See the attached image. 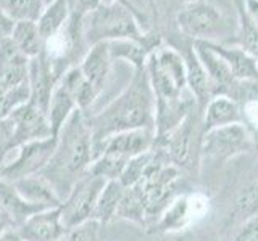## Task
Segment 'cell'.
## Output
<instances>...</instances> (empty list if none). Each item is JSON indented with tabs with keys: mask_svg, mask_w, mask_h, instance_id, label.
<instances>
[{
	"mask_svg": "<svg viewBox=\"0 0 258 241\" xmlns=\"http://www.w3.org/2000/svg\"><path fill=\"white\" fill-rule=\"evenodd\" d=\"M145 69L155 93L157 104L181 101L187 79H185V63L179 52L171 47H158L149 56Z\"/></svg>",
	"mask_w": 258,
	"mask_h": 241,
	"instance_id": "4",
	"label": "cell"
},
{
	"mask_svg": "<svg viewBox=\"0 0 258 241\" xmlns=\"http://www.w3.org/2000/svg\"><path fill=\"white\" fill-rule=\"evenodd\" d=\"M184 63H185V79H187V85L190 88L192 95L196 96V101L202 108H205L208 101L213 98L212 95V87H210V80L207 76V71L204 64L199 60V55L196 48L192 47L182 55Z\"/></svg>",
	"mask_w": 258,
	"mask_h": 241,
	"instance_id": "18",
	"label": "cell"
},
{
	"mask_svg": "<svg viewBox=\"0 0 258 241\" xmlns=\"http://www.w3.org/2000/svg\"><path fill=\"white\" fill-rule=\"evenodd\" d=\"M234 241H258V214L244 222Z\"/></svg>",
	"mask_w": 258,
	"mask_h": 241,
	"instance_id": "31",
	"label": "cell"
},
{
	"mask_svg": "<svg viewBox=\"0 0 258 241\" xmlns=\"http://www.w3.org/2000/svg\"><path fill=\"white\" fill-rule=\"evenodd\" d=\"M13 26H15V20L10 18L4 10H0V40L8 39L12 36Z\"/></svg>",
	"mask_w": 258,
	"mask_h": 241,
	"instance_id": "33",
	"label": "cell"
},
{
	"mask_svg": "<svg viewBox=\"0 0 258 241\" xmlns=\"http://www.w3.org/2000/svg\"><path fill=\"white\" fill-rule=\"evenodd\" d=\"M60 84L70 92L73 100L76 101L78 109L83 112H86L94 104V101L99 98V92L86 79L79 66H73L64 72L60 79Z\"/></svg>",
	"mask_w": 258,
	"mask_h": 241,
	"instance_id": "21",
	"label": "cell"
},
{
	"mask_svg": "<svg viewBox=\"0 0 258 241\" xmlns=\"http://www.w3.org/2000/svg\"><path fill=\"white\" fill-rule=\"evenodd\" d=\"M94 161L92 132L86 112L76 109L56 135V147L40 175L63 201Z\"/></svg>",
	"mask_w": 258,
	"mask_h": 241,
	"instance_id": "2",
	"label": "cell"
},
{
	"mask_svg": "<svg viewBox=\"0 0 258 241\" xmlns=\"http://www.w3.org/2000/svg\"><path fill=\"white\" fill-rule=\"evenodd\" d=\"M18 231L26 241H58L68 233L61 222L60 207L36 212L20 225Z\"/></svg>",
	"mask_w": 258,
	"mask_h": 241,
	"instance_id": "13",
	"label": "cell"
},
{
	"mask_svg": "<svg viewBox=\"0 0 258 241\" xmlns=\"http://www.w3.org/2000/svg\"><path fill=\"white\" fill-rule=\"evenodd\" d=\"M129 2H131V0H129ZM145 2H147L152 8H155V2H153V0H145Z\"/></svg>",
	"mask_w": 258,
	"mask_h": 241,
	"instance_id": "40",
	"label": "cell"
},
{
	"mask_svg": "<svg viewBox=\"0 0 258 241\" xmlns=\"http://www.w3.org/2000/svg\"><path fill=\"white\" fill-rule=\"evenodd\" d=\"M111 63L113 58L110 55L108 42H100L89 47L83 61L79 63V68L83 71V74L94 85L99 95L103 92L105 85H107V80L111 71Z\"/></svg>",
	"mask_w": 258,
	"mask_h": 241,
	"instance_id": "15",
	"label": "cell"
},
{
	"mask_svg": "<svg viewBox=\"0 0 258 241\" xmlns=\"http://www.w3.org/2000/svg\"><path fill=\"white\" fill-rule=\"evenodd\" d=\"M56 147V137H48L44 140L24 143L16 148V156L2 166L0 179L7 182H18L26 177L42 172V169L50 161Z\"/></svg>",
	"mask_w": 258,
	"mask_h": 241,
	"instance_id": "7",
	"label": "cell"
},
{
	"mask_svg": "<svg viewBox=\"0 0 258 241\" xmlns=\"http://www.w3.org/2000/svg\"><path fill=\"white\" fill-rule=\"evenodd\" d=\"M153 145H155V131H150V129H134V131L119 132L94 147V159L100 155H110L129 163L133 158L150 151Z\"/></svg>",
	"mask_w": 258,
	"mask_h": 241,
	"instance_id": "9",
	"label": "cell"
},
{
	"mask_svg": "<svg viewBox=\"0 0 258 241\" xmlns=\"http://www.w3.org/2000/svg\"><path fill=\"white\" fill-rule=\"evenodd\" d=\"M13 187L20 193L23 199H26L28 203L39 206L42 209L60 207L61 204V199L56 195L53 187L40 174L26 177V179H21L18 182H13Z\"/></svg>",
	"mask_w": 258,
	"mask_h": 241,
	"instance_id": "17",
	"label": "cell"
},
{
	"mask_svg": "<svg viewBox=\"0 0 258 241\" xmlns=\"http://www.w3.org/2000/svg\"><path fill=\"white\" fill-rule=\"evenodd\" d=\"M103 223L99 220L91 219L81 225H76L75 228L68 230L67 241H99L100 239V227Z\"/></svg>",
	"mask_w": 258,
	"mask_h": 241,
	"instance_id": "30",
	"label": "cell"
},
{
	"mask_svg": "<svg viewBox=\"0 0 258 241\" xmlns=\"http://www.w3.org/2000/svg\"><path fill=\"white\" fill-rule=\"evenodd\" d=\"M0 206H2L5 214L8 215V219L12 220L13 227H20L31 215H34L39 211H44L42 207L34 206L28 203L26 199H23L20 193L13 187V183L4 179H0Z\"/></svg>",
	"mask_w": 258,
	"mask_h": 241,
	"instance_id": "19",
	"label": "cell"
},
{
	"mask_svg": "<svg viewBox=\"0 0 258 241\" xmlns=\"http://www.w3.org/2000/svg\"><path fill=\"white\" fill-rule=\"evenodd\" d=\"M44 2H45V5H47L48 2H52V0H44Z\"/></svg>",
	"mask_w": 258,
	"mask_h": 241,
	"instance_id": "42",
	"label": "cell"
},
{
	"mask_svg": "<svg viewBox=\"0 0 258 241\" xmlns=\"http://www.w3.org/2000/svg\"><path fill=\"white\" fill-rule=\"evenodd\" d=\"M237 39L239 47L250 53L258 61V24L250 20V16L244 10V4L237 7Z\"/></svg>",
	"mask_w": 258,
	"mask_h": 241,
	"instance_id": "25",
	"label": "cell"
},
{
	"mask_svg": "<svg viewBox=\"0 0 258 241\" xmlns=\"http://www.w3.org/2000/svg\"><path fill=\"white\" fill-rule=\"evenodd\" d=\"M185 4H192V2H197V0H184Z\"/></svg>",
	"mask_w": 258,
	"mask_h": 241,
	"instance_id": "41",
	"label": "cell"
},
{
	"mask_svg": "<svg viewBox=\"0 0 258 241\" xmlns=\"http://www.w3.org/2000/svg\"><path fill=\"white\" fill-rule=\"evenodd\" d=\"M10 39L13 40V44L20 48V52L24 56H28L29 60L39 56L45 48V40L39 31L37 21L34 20L15 21Z\"/></svg>",
	"mask_w": 258,
	"mask_h": 241,
	"instance_id": "22",
	"label": "cell"
},
{
	"mask_svg": "<svg viewBox=\"0 0 258 241\" xmlns=\"http://www.w3.org/2000/svg\"><path fill=\"white\" fill-rule=\"evenodd\" d=\"M252 148V135L244 124L213 129L202 137V151L212 161H224Z\"/></svg>",
	"mask_w": 258,
	"mask_h": 241,
	"instance_id": "8",
	"label": "cell"
},
{
	"mask_svg": "<svg viewBox=\"0 0 258 241\" xmlns=\"http://www.w3.org/2000/svg\"><path fill=\"white\" fill-rule=\"evenodd\" d=\"M244 10L250 16V20L258 24V0H242Z\"/></svg>",
	"mask_w": 258,
	"mask_h": 241,
	"instance_id": "34",
	"label": "cell"
},
{
	"mask_svg": "<svg viewBox=\"0 0 258 241\" xmlns=\"http://www.w3.org/2000/svg\"><path fill=\"white\" fill-rule=\"evenodd\" d=\"M10 227H12V225L8 223V222H5V220H0V236H2L4 233H5L8 228H10Z\"/></svg>",
	"mask_w": 258,
	"mask_h": 241,
	"instance_id": "38",
	"label": "cell"
},
{
	"mask_svg": "<svg viewBox=\"0 0 258 241\" xmlns=\"http://www.w3.org/2000/svg\"><path fill=\"white\" fill-rule=\"evenodd\" d=\"M100 4H102V0H70L71 15L84 18L89 12L95 10Z\"/></svg>",
	"mask_w": 258,
	"mask_h": 241,
	"instance_id": "32",
	"label": "cell"
},
{
	"mask_svg": "<svg viewBox=\"0 0 258 241\" xmlns=\"http://www.w3.org/2000/svg\"><path fill=\"white\" fill-rule=\"evenodd\" d=\"M107 182L108 180L102 179V177L86 172L75 183V187L71 188L68 196L60 204L61 222L67 227V230L75 228L76 225H81L92 219L97 199H99Z\"/></svg>",
	"mask_w": 258,
	"mask_h": 241,
	"instance_id": "5",
	"label": "cell"
},
{
	"mask_svg": "<svg viewBox=\"0 0 258 241\" xmlns=\"http://www.w3.org/2000/svg\"><path fill=\"white\" fill-rule=\"evenodd\" d=\"M190 201L187 196H181L173 201L166 212L161 215L158 228L161 231H176L181 230L190 219Z\"/></svg>",
	"mask_w": 258,
	"mask_h": 241,
	"instance_id": "26",
	"label": "cell"
},
{
	"mask_svg": "<svg viewBox=\"0 0 258 241\" xmlns=\"http://www.w3.org/2000/svg\"><path fill=\"white\" fill-rule=\"evenodd\" d=\"M232 124H244V116H242L239 103L224 95L213 96L205 106L204 134Z\"/></svg>",
	"mask_w": 258,
	"mask_h": 241,
	"instance_id": "16",
	"label": "cell"
},
{
	"mask_svg": "<svg viewBox=\"0 0 258 241\" xmlns=\"http://www.w3.org/2000/svg\"><path fill=\"white\" fill-rule=\"evenodd\" d=\"M194 48H196L199 60L202 61V64H204V68L207 71L210 87H212V95L213 96L224 95L236 101L237 88L240 82L232 76L228 64L223 61L220 55L215 53L212 48L208 47L207 42L196 40V42H194Z\"/></svg>",
	"mask_w": 258,
	"mask_h": 241,
	"instance_id": "11",
	"label": "cell"
},
{
	"mask_svg": "<svg viewBox=\"0 0 258 241\" xmlns=\"http://www.w3.org/2000/svg\"><path fill=\"white\" fill-rule=\"evenodd\" d=\"M152 158H153V148L150 151H147V153H144V155H139V156L133 158L126 164L123 174H121V177H119V182L123 183L126 188L134 187V185L144 177V174H145V171H147V167L150 164Z\"/></svg>",
	"mask_w": 258,
	"mask_h": 241,
	"instance_id": "28",
	"label": "cell"
},
{
	"mask_svg": "<svg viewBox=\"0 0 258 241\" xmlns=\"http://www.w3.org/2000/svg\"><path fill=\"white\" fill-rule=\"evenodd\" d=\"M234 214L244 219V222L258 214V182L250 183L247 188L240 191L234 206Z\"/></svg>",
	"mask_w": 258,
	"mask_h": 241,
	"instance_id": "29",
	"label": "cell"
},
{
	"mask_svg": "<svg viewBox=\"0 0 258 241\" xmlns=\"http://www.w3.org/2000/svg\"><path fill=\"white\" fill-rule=\"evenodd\" d=\"M177 26L184 36L202 42H216L220 34H224L226 20L215 5L205 0L185 4L177 15Z\"/></svg>",
	"mask_w": 258,
	"mask_h": 241,
	"instance_id": "6",
	"label": "cell"
},
{
	"mask_svg": "<svg viewBox=\"0 0 258 241\" xmlns=\"http://www.w3.org/2000/svg\"><path fill=\"white\" fill-rule=\"evenodd\" d=\"M142 16L123 4H100L83 18V36L87 47L119 39H144Z\"/></svg>",
	"mask_w": 258,
	"mask_h": 241,
	"instance_id": "3",
	"label": "cell"
},
{
	"mask_svg": "<svg viewBox=\"0 0 258 241\" xmlns=\"http://www.w3.org/2000/svg\"><path fill=\"white\" fill-rule=\"evenodd\" d=\"M124 191H126V187L119 180H108L105 183L100 196L97 199L92 219L99 220L100 223L110 222L119 211Z\"/></svg>",
	"mask_w": 258,
	"mask_h": 241,
	"instance_id": "24",
	"label": "cell"
},
{
	"mask_svg": "<svg viewBox=\"0 0 258 241\" xmlns=\"http://www.w3.org/2000/svg\"><path fill=\"white\" fill-rule=\"evenodd\" d=\"M250 135H252V148H255L256 153H258V129H255V131H250Z\"/></svg>",
	"mask_w": 258,
	"mask_h": 241,
	"instance_id": "36",
	"label": "cell"
},
{
	"mask_svg": "<svg viewBox=\"0 0 258 241\" xmlns=\"http://www.w3.org/2000/svg\"><path fill=\"white\" fill-rule=\"evenodd\" d=\"M155 112L157 100L147 69H134L129 84L116 98H113L95 114H86L92 132L94 147L119 132L134 131V129L155 131Z\"/></svg>",
	"mask_w": 258,
	"mask_h": 241,
	"instance_id": "1",
	"label": "cell"
},
{
	"mask_svg": "<svg viewBox=\"0 0 258 241\" xmlns=\"http://www.w3.org/2000/svg\"><path fill=\"white\" fill-rule=\"evenodd\" d=\"M0 174H2V164H0Z\"/></svg>",
	"mask_w": 258,
	"mask_h": 241,
	"instance_id": "43",
	"label": "cell"
},
{
	"mask_svg": "<svg viewBox=\"0 0 258 241\" xmlns=\"http://www.w3.org/2000/svg\"><path fill=\"white\" fill-rule=\"evenodd\" d=\"M29 61L10 37L0 40V95L29 82Z\"/></svg>",
	"mask_w": 258,
	"mask_h": 241,
	"instance_id": "12",
	"label": "cell"
},
{
	"mask_svg": "<svg viewBox=\"0 0 258 241\" xmlns=\"http://www.w3.org/2000/svg\"><path fill=\"white\" fill-rule=\"evenodd\" d=\"M76 109H78L76 101L73 100V96L70 95L67 88L58 82L52 93L50 103H48V108H47V117H48V123H50L53 137L60 134L64 123H67L70 116Z\"/></svg>",
	"mask_w": 258,
	"mask_h": 241,
	"instance_id": "23",
	"label": "cell"
},
{
	"mask_svg": "<svg viewBox=\"0 0 258 241\" xmlns=\"http://www.w3.org/2000/svg\"><path fill=\"white\" fill-rule=\"evenodd\" d=\"M70 18V0H52V2H48L37 18V26L45 42L53 39L55 36H58L67 28Z\"/></svg>",
	"mask_w": 258,
	"mask_h": 241,
	"instance_id": "20",
	"label": "cell"
},
{
	"mask_svg": "<svg viewBox=\"0 0 258 241\" xmlns=\"http://www.w3.org/2000/svg\"><path fill=\"white\" fill-rule=\"evenodd\" d=\"M45 7L44 0H0V10H4L15 21L34 20L40 16Z\"/></svg>",
	"mask_w": 258,
	"mask_h": 241,
	"instance_id": "27",
	"label": "cell"
},
{
	"mask_svg": "<svg viewBox=\"0 0 258 241\" xmlns=\"http://www.w3.org/2000/svg\"><path fill=\"white\" fill-rule=\"evenodd\" d=\"M8 119L13 126V150L24 143L53 137L47 112L31 101L16 108Z\"/></svg>",
	"mask_w": 258,
	"mask_h": 241,
	"instance_id": "10",
	"label": "cell"
},
{
	"mask_svg": "<svg viewBox=\"0 0 258 241\" xmlns=\"http://www.w3.org/2000/svg\"><path fill=\"white\" fill-rule=\"evenodd\" d=\"M215 53L228 64L232 76L239 82H258V61L252 55L247 53L242 47L224 45L218 42H207Z\"/></svg>",
	"mask_w": 258,
	"mask_h": 241,
	"instance_id": "14",
	"label": "cell"
},
{
	"mask_svg": "<svg viewBox=\"0 0 258 241\" xmlns=\"http://www.w3.org/2000/svg\"><path fill=\"white\" fill-rule=\"evenodd\" d=\"M0 241H26L18 230H13V228H8L2 236H0Z\"/></svg>",
	"mask_w": 258,
	"mask_h": 241,
	"instance_id": "35",
	"label": "cell"
},
{
	"mask_svg": "<svg viewBox=\"0 0 258 241\" xmlns=\"http://www.w3.org/2000/svg\"><path fill=\"white\" fill-rule=\"evenodd\" d=\"M247 109L253 111L255 117L258 119V100H255V101H252V103H247Z\"/></svg>",
	"mask_w": 258,
	"mask_h": 241,
	"instance_id": "37",
	"label": "cell"
},
{
	"mask_svg": "<svg viewBox=\"0 0 258 241\" xmlns=\"http://www.w3.org/2000/svg\"><path fill=\"white\" fill-rule=\"evenodd\" d=\"M0 220H5V222H8V223H10V225H12V227H13V223H12V220H10V219H8V215L5 214V211H4V209H2V206H0Z\"/></svg>",
	"mask_w": 258,
	"mask_h": 241,
	"instance_id": "39",
	"label": "cell"
}]
</instances>
